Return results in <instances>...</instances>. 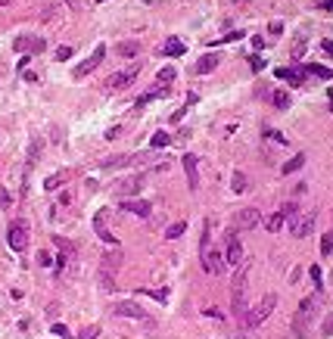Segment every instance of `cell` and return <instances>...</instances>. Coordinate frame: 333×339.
Segmentation results:
<instances>
[{
    "instance_id": "1",
    "label": "cell",
    "mask_w": 333,
    "mask_h": 339,
    "mask_svg": "<svg viewBox=\"0 0 333 339\" xmlns=\"http://www.w3.org/2000/svg\"><path fill=\"white\" fill-rule=\"evenodd\" d=\"M246 277H249V264L240 261L234 274V290H231V305L237 314H246Z\"/></svg>"
},
{
    "instance_id": "2",
    "label": "cell",
    "mask_w": 333,
    "mask_h": 339,
    "mask_svg": "<svg viewBox=\"0 0 333 339\" xmlns=\"http://www.w3.org/2000/svg\"><path fill=\"white\" fill-rule=\"evenodd\" d=\"M274 305H277V296H274V293H265L262 299H258V305L249 308V311L243 314V327L252 330V327H258V324H265V317L274 311Z\"/></svg>"
},
{
    "instance_id": "3",
    "label": "cell",
    "mask_w": 333,
    "mask_h": 339,
    "mask_svg": "<svg viewBox=\"0 0 333 339\" xmlns=\"http://www.w3.org/2000/svg\"><path fill=\"white\" fill-rule=\"evenodd\" d=\"M243 261V243H240L237 230H228L225 234V267H237Z\"/></svg>"
},
{
    "instance_id": "4",
    "label": "cell",
    "mask_w": 333,
    "mask_h": 339,
    "mask_svg": "<svg viewBox=\"0 0 333 339\" xmlns=\"http://www.w3.org/2000/svg\"><path fill=\"white\" fill-rule=\"evenodd\" d=\"M137 75H140V65H137V62H134V65H128V69H119L116 75H109V78H106V91H122V87H128Z\"/></svg>"
},
{
    "instance_id": "5",
    "label": "cell",
    "mask_w": 333,
    "mask_h": 339,
    "mask_svg": "<svg viewBox=\"0 0 333 339\" xmlns=\"http://www.w3.org/2000/svg\"><path fill=\"white\" fill-rule=\"evenodd\" d=\"M7 243H10L13 252H22V249L28 246V227H25V221H13V224H10Z\"/></svg>"
},
{
    "instance_id": "6",
    "label": "cell",
    "mask_w": 333,
    "mask_h": 339,
    "mask_svg": "<svg viewBox=\"0 0 333 339\" xmlns=\"http://www.w3.org/2000/svg\"><path fill=\"white\" fill-rule=\"evenodd\" d=\"M258 224H262V212L258 209H240L234 215V227L231 230H252Z\"/></svg>"
},
{
    "instance_id": "7",
    "label": "cell",
    "mask_w": 333,
    "mask_h": 339,
    "mask_svg": "<svg viewBox=\"0 0 333 339\" xmlns=\"http://www.w3.org/2000/svg\"><path fill=\"white\" fill-rule=\"evenodd\" d=\"M103 56H106V44H100V47H97V50L90 53V56H87V59H84L78 69H75V78H84V75H90V72H94V69L103 62Z\"/></svg>"
},
{
    "instance_id": "8",
    "label": "cell",
    "mask_w": 333,
    "mask_h": 339,
    "mask_svg": "<svg viewBox=\"0 0 333 339\" xmlns=\"http://www.w3.org/2000/svg\"><path fill=\"white\" fill-rule=\"evenodd\" d=\"M290 230H293V237H308L314 230V212H308V215H296L290 221Z\"/></svg>"
},
{
    "instance_id": "9",
    "label": "cell",
    "mask_w": 333,
    "mask_h": 339,
    "mask_svg": "<svg viewBox=\"0 0 333 339\" xmlns=\"http://www.w3.org/2000/svg\"><path fill=\"white\" fill-rule=\"evenodd\" d=\"M122 209L128 212V215H137V218H150V212H153V206L146 199H125Z\"/></svg>"
},
{
    "instance_id": "10",
    "label": "cell",
    "mask_w": 333,
    "mask_h": 339,
    "mask_svg": "<svg viewBox=\"0 0 333 339\" xmlns=\"http://www.w3.org/2000/svg\"><path fill=\"white\" fill-rule=\"evenodd\" d=\"M202 267H206L209 274H221L225 271V258L218 252H212V249H206V252H202Z\"/></svg>"
},
{
    "instance_id": "11",
    "label": "cell",
    "mask_w": 333,
    "mask_h": 339,
    "mask_svg": "<svg viewBox=\"0 0 333 339\" xmlns=\"http://www.w3.org/2000/svg\"><path fill=\"white\" fill-rule=\"evenodd\" d=\"M94 230H97V237H100L106 246H116V243H119V240L106 230V209H103V212H97V218H94Z\"/></svg>"
},
{
    "instance_id": "12",
    "label": "cell",
    "mask_w": 333,
    "mask_h": 339,
    "mask_svg": "<svg viewBox=\"0 0 333 339\" xmlns=\"http://www.w3.org/2000/svg\"><path fill=\"white\" fill-rule=\"evenodd\" d=\"M218 62H221L218 53H202V56L196 59V65H193V72H196V75H206V72H212Z\"/></svg>"
},
{
    "instance_id": "13",
    "label": "cell",
    "mask_w": 333,
    "mask_h": 339,
    "mask_svg": "<svg viewBox=\"0 0 333 339\" xmlns=\"http://www.w3.org/2000/svg\"><path fill=\"white\" fill-rule=\"evenodd\" d=\"M116 314H119V317H134V320L146 317V314H143V308L137 305V302H116Z\"/></svg>"
},
{
    "instance_id": "14",
    "label": "cell",
    "mask_w": 333,
    "mask_h": 339,
    "mask_svg": "<svg viewBox=\"0 0 333 339\" xmlns=\"http://www.w3.org/2000/svg\"><path fill=\"white\" fill-rule=\"evenodd\" d=\"M181 165H184V171H187V181H190V187L196 190V187H199V174H196V156H193V153H187V156L181 159Z\"/></svg>"
},
{
    "instance_id": "15",
    "label": "cell",
    "mask_w": 333,
    "mask_h": 339,
    "mask_svg": "<svg viewBox=\"0 0 333 339\" xmlns=\"http://www.w3.org/2000/svg\"><path fill=\"white\" fill-rule=\"evenodd\" d=\"M13 47L19 50V53H25V50H31V53H41V50H44V41H41V38H19V41H16Z\"/></svg>"
},
{
    "instance_id": "16",
    "label": "cell",
    "mask_w": 333,
    "mask_h": 339,
    "mask_svg": "<svg viewBox=\"0 0 333 339\" xmlns=\"http://www.w3.org/2000/svg\"><path fill=\"white\" fill-rule=\"evenodd\" d=\"M159 97H169V87H162V84H153L150 91H146L140 100H137V106H146V103H153V100H159Z\"/></svg>"
},
{
    "instance_id": "17",
    "label": "cell",
    "mask_w": 333,
    "mask_h": 339,
    "mask_svg": "<svg viewBox=\"0 0 333 339\" xmlns=\"http://www.w3.org/2000/svg\"><path fill=\"white\" fill-rule=\"evenodd\" d=\"M125 165H134V153H128V156H109L103 168H125Z\"/></svg>"
},
{
    "instance_id": "18",
    "label": "cell",
    "mask_w": 333,
    "mask_h": 339,
    "mask_svg": "<svg viewBox=\"0 0 333 339\" xmlns=\"http://www.w3.org/2000/svg\"><path fill=\"white\" fill-rule=\"evenodd\" d=\"M143 181H146L143 174H137V177H128V181H122V184H119V193H125V196H128V193H137V190L143 187Z\"/></svg>"
},
{
    "instance_id": "19",
    "label": "cell",
    "mask_w": 333,
    "mask_h": 339,
    "mask_svg": "<svg viewBox=\"0 0 333 339\" xmlns=\"http://www.w3.org/2000/svg\"><path fill=\"white\" fill-rule=\"evenodd\" d=\"M277 78H284V81H290V84H302L305 72H302V69H277Z\"/></svg>"
},
{
    "instance_id": "20",
    "label": "cell",
    "mask_w": 333,
    "mask_h": 339,
    "mask_svg": "<svg viewBox=\"0 0 333 339\" xmlns=\"http://www.w3.org/2000/svg\"><path fill=\"white\" fill-rule=\"evenodd\" d=\"M284 221H287V212L281 209V212H274V215H268V218H265V227L271 230V234H277V230L284 227Z\"/></svg>"
},
{
    "instance_id": "21",
    "label": "cell",
    "mask_w": 333,
    "mask_h": 339,
    "mask_svg": "<svg viewBox=\"0 0 333 339\" xmlns=\"http://www.w3.org/2000/svg\"><path fill=\"white\" fill-rule=\"evenodd\" d=\"M162 53H165V56H181V53H184V41L181 38H169L162 44Z\"/></svg>"
},
{
    "instance_id": "22",
    "label": "cell",
    "mask_w": 333,
    "mask_h": 339,
    "mask_svg": "<svg viewBox=\"0 0 333 339\" xmlns=\"http://www.w3.org/2000/svg\"><path fill=\"white\" fill-rule=\"evenodd\" d=\"M302 165H305V153H299V156H293L290 162H284L281 165V174H293V171H299Z\"/></svg>"
},
{
    "instance_id": "23",
    "label": "cell",
    "mask_w": 333,
    "mask_h": 339,
    "mask_svg": "<svg viewBox=\"0 0 333 339\" xmlns=\"http://www.w3.org/2000/svg\"><path fill=\"white\" fill-rule=\"evenodd\" d=\"M231 193H246V174L240 168L231 174Z\"/></svg>"
},
{
    "instance_id": "24",
    "label": "cell",
    "mask_w": 333,
    "mask_h": 339,
    "mask_svg": "<svg viewBox=\"0 0 333 339\" xmlns=\"http://www.w3.org/2000/svg\"><path fill=\"white\" fill-rule=\"evenodd\" d=\"M66 177H69V171H57V174H50L47 181H44V190H57V187H63V184H66Z\"/></svg>"
},
{
    "instance_id": "25",
    "label": "cell",
    "mask_w": 333,
    "mask_h": 339,
    "mask_svg": "<svg viewBox=\"0 0 333 339\" xmlns=\"http://www.w3.org/2000/svg\"><path fill=\"white\" fill-rule=\"evenodd\" d=\"M119 264H122V255L119 252H109V255H103V271H119Z\"/></svg>"
},
{
    "instance_id": "26",
    "label": "cell",
    "mask_w": 333,
    "mask_h": 339,
    "mask_svg": "<svg viewBox=\"0 0 333 339\" xmlns=\"http://www.w3.org/2000/svg\"><path fill=\"white\" fill-rule=\"evenodd\" d=\"M305 72L318 75V78H333V69H327V65H321V62H311V65H305Z\"/></svg>"
},
{
    "instance_id": "27",
    "label": "cell",
    "mask_w": 333,
    "mask_h": 339,
    "mask_svg": "<svg viewBox=\"0 0 333 339\" xmlns=\"http://www.w3.org/2000/svg\"><path fill=\"white\" fill-rule=\"evenodd\" d=\"M150 147H153V150H165V147H169V134H165V131H156V134L150 137Z\"/></svg>"
},
{
    "instance_id": "28",
    "label": "cell",
    "mask_w": 333,
    "mask_h": 339,
    "mask_svg": "<svg viewBox=\"0 0 333 339\" xmlns=\"http://www.w3.org/2000/svg\"><path fill=\"white\" fill-rule=\"evenodd\" d=\"M175 75H178V69H162V72H159V78H156V84H162V87H169V84L175 81Z\"/></svg>"
},
{
    "instance_id": "29",
    "label": "cell",
    "mask_w": 333,
    "mask_h": 339,
    "mask_svg": "<svg viewBox=\"0 0 333 339\" xmlns=\"http://www.w3.org/2000/svg\"><path fill=\"white\" fill-rule=\"evenodd\" d=\"M184 230H187V224H184V221H175L169 230H165V237H169V240H175V237H184Z\"/></svg>"
},
{
    "instance_id": "30",
    "label": "cell",
    "mask_w": 333,
    "mask_h": 339,
    "mask_svg": "<svg viewBox=\"0 0 333 339\" xmlns=\"http://www.w3.org/2000/svg\"><path fill=\"white\" fill-rule=\"evenodd\" d=\"M38 156H41V140L34 137V140H31V150H28V168L38 162Z\"/></svg>"
},
{
    "instance_id": "31",
    "label": "cell",
    "mask_w": 333,
    "mask_h": 339,
    "mask_svg": "<svg viewBox=\"0 0 333 339\" xmlns=\"http://www.w3.org/2000/svg\"><path fill=\"white\" fill-rule=\"evenodd\" d=\"M137 50H140V44H134V41H125V44H119V53H122V56H134Z\"/></svg>"
},
{
    "instance_id": "32",
    "label": "cell",
    "mask_w": 333,
    "mask_h": 339,
    "mask_svg": "<svg viewBox=\"0 0 333 339\" xmlns=\"http://www.w3.org/2000/svg\"><path fill=\"white\" fill-rule=\"evenodd\" d=\"M100 336V327L97 324H90V327H84L81 333H78V339H97Z\"/></svg>"
},
{
    "instance_id": "33",
    "label": "cell",
    "mask_w": 333,
    "mask_h": 339,
    "mask_svg": "<svg viewBox=\"0 0 333 339\" xmlns=\"http://www.w3.org/2000/svg\"><path fill=\"white\" fill-rule=\"evenodd\" d=\"M265 140H274L277 147H287V137H284V134H277V131H265Z\"/></svg>"
},
{
    "instance_id": "34",
    "label": "cell",
    "mask_w": 333,
    "mask_h": 339,
    "mask_svg": "<svg viewBox=\"0 0 333 339\" xmlns=\"http://www.w3.org/2000/svg\"><path fill=\"white\" fill-rule=\"evenodd\" d=\"M321 252H324V255H330V252H333V237H330V234H324V237H321Z\"/></svg>"
},
{
    "instance_id": "35",
    "label": "cell",
    "mask_w": 333,
    "mask_h": 339,
    "mask_svg": "<svg viewBox=\"0 0 333 339\" xmlns=\"http://www.w3.org/2000/svg\"><path fill=\"white\" fill-rule=\"evenodd\" d=\"M140 293L153 296V299H159V302H165V299H169V290H140Z\"/></svg>"
},
{
    "instance_id": "36",
    "label": "cell",
    "mask_w": 333,
    "mask_h": 339,
    "mask_svg": "<svg viewBox=\"0 0 333 339\" xmlns=\"http://www.w3.org/2000/svg\"><path fill=\"white\" fill-rule=\"evenodd\" d=\"M274 106H281V109H287V106H290V97L281 91V94H274Z\"/></svg>"
},
{
    "instance_id": "37",
    "label": "cell",
    "mask_w": 333,
    "mask_h": 339,
    "mask_svg": "<svg viewBox=\"0 0 333 339\" xmlns=\"http://www.w3.org/2000/svg\"><path fill=\"white\" fill-rule=\"evenodd\" d=\"M10 202H13L10 190H4V187H0V209H10Z\"/></svg>"
},
{
    "instance_id": "38",
    "label": "cell",
    "mask_w": 333,
    "mask_h": 339,
    "mask_svg": "<svg viewBox=\"0 0 333 339\" xmlns=\"http://www.w3.org/2000/svg\"><path fill=\"white\" fill-rule=\"evenodd\" d=\"M50 330H53V336H60V339H69V330H66L63 324H53Z\"/></svg>"
},
{
    "instance_id": "39",
    "label": "cell",
    "mask_w": 333,
    "mask_h": 339,
    "mask_svg": "<svg viewBox=\"0 0 333 339\" xmlns=\"http://www.w3.org/2000/svg\"><path fill=\"white\" fill-rule=\"evenodd\" d=\"M69 56H72V47H60V50H57V59H60V62H66Z\"/></svg>"
},
{
    "instance_id": "40",
    "label": "cell",
    "mask_w": 333,
    "mask_h": 339,
    "mask_svg": "<svg viewBox=\"0 0 333 339\" xmlns=\"http://www.w3.org/2000/svg\"><path fill=\"white\" fill-rule=\"evenodd\" d=\"M321 333H324V336H333V314H330V317L324 320V327H321Z\"/></svg>"
},
{
    "instance_id": "41",
    "label": "cell",
    "mask_w": 333,
    "mask_h": 339,
    "mask_svg": "<svg viewBox=\"0 0 333 339\" xmlns=\"http://www.w3.org/2000/svg\"><path fill=\"white\" fill-rule=\"evenodd\" d=\"M302 53H305V44H302V41H296V44H293V56H296V59H299V56H302Z\"/></svg>"
},
{
    "instance_id": "42",
    "label": "cell",
    "mask_w": 333,
    "mask_h": 339,
    "mask_svg": "<svg viewBox=\"0 0 333 339\" xmlns=\"http://www.w3.org/2000/svg\"><path fill=\"white\" fill-rule=\"evenodd\" d=\"M240 38H243V31H231L228 38H225V41H218V44H231V41H240Z\"/></svg>"
},
{
    "instance_id": "43",
    "label": "cell",
    "mask_w": 333,
    "mask_h": 339,
    "mask_svg": "<svg viewBox=\"0 0 333 339\" xmlns=\"http://www.w3.org/2000/svg\"><path fill=\"white\" fill-rule=\"evenodd\" d=\"M265 69V62H262V56H252V72H262Z\"/></svg>"
},
{
    "instance_id": "44",
    "label": "cell",
    "mask_w": 333,
    "mask_h": 339,
    "mask_svg": "<svg viewBox=\"0 0 333 339\" xmlns=\"http://www.w3.org/2000/svg\"><path fill=\"white\" fill-rule=\"evenodd\" d=\"M311 280H314V287H321V267H311Z\"/></svg>"
},
{
    "instance_id": "45",
    "label": "cell",
    "mask_w": 333,
    "mask_h": 339,
    "mask_svg": "<svg viewBox=\"0 0 333 339\" xmlns=\"http://www.w3.org/2000/svg\"><path fill=\"white\" fill-rule=\"evenodd\" d=\"M268 31H271V34H281V31H284V25H281V22H271V25H268Z\"/></svg>"
},
{
    "instance_id": "46",
    "label": "cell",
    "mask_w": 333,
    "mask_h": 339,
    "mask_svg": "<svg viewBox=\"0 0 333 339\" xmlns=\"http://www.w3.org/2000/svg\"><path fill=\"white\" fill-rule=\"evenodd\" d=\"M321 47H324V53H333V41H324Z\"/></svg>"
},
{
    "instance_id": "47",
    "label": "cell",
    "mask_w": 333,
    "mask_h": 339,
    "mask_svg": "<svg viewBox=\"0 0 333 339\" xmlns=\"http://www.w3.org/2000/svg\"><path fill=\"white\" fill-rule=\"evenodd\" d=\"M321 7H324V10H330V13H333V0H321Z\"/></svg>"
},
{
    "instance_id": "48",
    "label": "cell",
    "mask_w": 333,
    "mask_h": 339,
    "mask_svg": "<svg viewBox=\"0 0 333 339\" xmlns=\"http://www.w3.org/2000/svg\"><path fill=\"white\" fill-rule=\"evenodd\" d=\"M0 7H4V0H0Z\"/></svg>"
},
{
    "instance_id": "49",
    "label": "cell",
    "mask_w": 333,
    "mask_h": 339,
    "mask_svg": "<svg viewBox=\"0 0 333 339\" xmlns=\"http://www.w3.org/2000/svg\"><path fill=\"white\" fill-rule=\"evenodd\" d=\"M97 4H103V0H97Z\"/></svg>"
}]
</instances>
